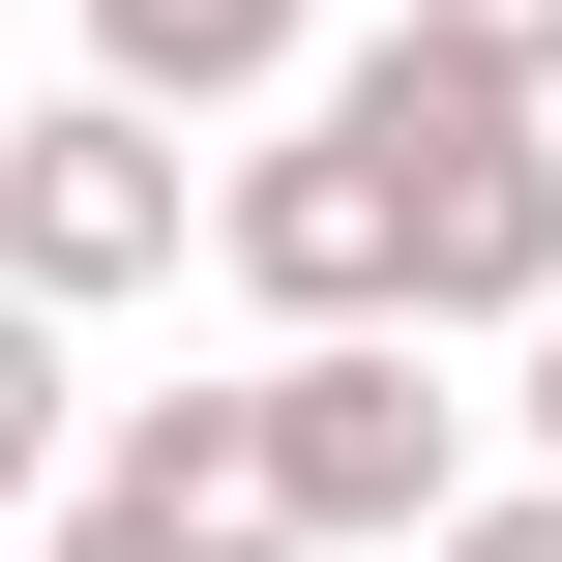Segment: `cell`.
I'll list each match as a JSON object with an SVG mask.
<instances>
[{
  "instance_id": "1",
  "label": "cell",
  "mask_w": 562,
  "mask_h": 562,
  "mask_svg": "<svg viewBox=\"0 0 562 562\" xmlns=\"http://www.w3.org/2000/svg\"><path fill=\"white\" fill-rule=\"evenodd\" d=\"M207 267L326 356V326H415V119H385V30L296 89V148H237L207 178Z\"/></svg>"
},
{
  "instance_id": "2",
  "label": "cell",
  "mask_w": 562,
  "mask_h": 562,
  "mask_svg": "<svg viewBox=\"0 0 562 562\" xmlns=\"http://www.w3.org/2000/svg\"><path fill=\"white\" fill-rule=\"evenodd\" d=\"M385 119H415V326H533L562 296V119L474 89L445 30H385Z\"/></svg>"
},
{
  "instance_id": "3",
  "label": "cell",
  "mask_w": 562,
  "mask_h": 562,
  "mask_svg": "<svg viewBox=\"0 0 562 562\" xmlns=\"http://www.w3.org/2000/svg\"><path fill=\"white\" fill-rule=\"evenodd\" d=\"M237 415H267V533H296V562H326V533H445V504H474V415L415 385V326H326V356H267Z\"/></svg>"
},
{
  "instance_id": "4",
  "label": "cell",
  "mask_w": 562,
  "mask_h": 562,
  "mask_svg": "<svg viewBox=\"0 0 562 562\" xmlns=\"http://www.w3.org/2000/svg\"><path fill=\"white\" fill-rule=\"evenodd\" d=\"M148 267H178V119L30 89V119H0V296H30V326H89V296H148Z\"/></svg>"
},
{
  "instance_id": "5",
  "label": "cell",
  "mask_w": 562,
  "mask_h": 562,
  "mask_svg": "<svg viewBox=\"0 0 562 562\" xmlns=\"http://www.w3.org/2000/svg\"><path fill=\"white\" fill-rule=\"evenodd\" d=\"M0 562H296V533H267V415H237V385H148V415H89V474H59Z\"/></svg>"
},
{
  "instance_id": "6",
  "label": "cell",
  "mask_w": 562,
  "mask_h": 562,
  "mask_svg": "<svg viewBox=\"0 0 562 562\" xmlns=\"http://www.w3.org/2000/svg\"><path fill=\"white\" fill-rule=\"evenodd\" d=\"M326 59V0H89V89L119 119H207V89H296Z\"/></svg>"
},
{
  "instance_id": "7",
  "label": "cell",
  "mask_w": 562,
  "mask_h": 562,
  "mask_svg": "<svg viewBox=\"0 0 562 562\" xmlns=\"http://www.w3.org/2000/svg\"><path fill=\"white\" fill-rule=\"evenodd\" d=\"M59 474H89V385H59V326H30V296H0V533H30V504H59Z\"/></svg>"
},
{
  "instance_id": "8",
  "label": "cell",
  "mask_w": 562,
  "mask_h": 562,
  "mask_svg": "<svg viewBox=\"0 0 562 562\" xmlns=\"http://www.w3.org/2000/svg\"><path fill=\"white\" fill-rule=\"evenodd\" d=\"M415 30H445L474 89H533V119H562V0H415Z\"/></svg>"
},
{
  "instance_id": "9",
  "label": "cell",
  "mask_w": 562,
  "mask_h": 562,
  "mask_svg": "<svg viewBox=\"0 0 562 562\" xmlns=\"http://www.w3.org/2000/svg\"><path fill=\"white\" fill-rule=\"evenodd\" d=\"M415 562H562V474H533V504H445Z\"/></svg>"
},
{
  "instance_id": "10",
  "label": "cell",
  "mask_w": 562,
  "mask_h": 562,
  "mask_svg": "<svg viewBox=\"0 0 562 562\" xmlns=\"http://www.w3.org/2000/svg\"><path fill=\"white\" fill-rule=\"evenodd\" d=\"M533 445H562V296H533Z\"/></svg>"
}]
</instances>
